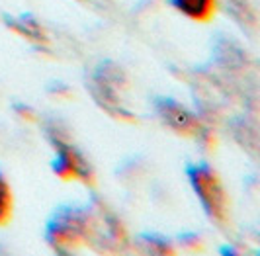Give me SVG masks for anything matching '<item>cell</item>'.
Segmentation results:
<instances>
[{"label":"cell","instance_id":"cell-1","mask_svg":"<svg viewBox=\"0 0 260 256\" xmlns=\"http://www.w3.org/2000/svg\"><path fill=\"white\" fill-rule=\"evenodd\" d=\"M96 231V219L92 217L90 207L61 205L53 211L45 225V239L57 250H69L73 244L90 239Z\"/></svg>","mask_w":260,"mask_h":256},{"label":"cell","instance_id":"cell-2","mask_svg":"<svg viewBox=\"0 0 260 256\" xmlns=\"http://www.w3.org/2000/svg\"><path fill=\"white\" fill-rule=\"evenodd\" d=\"M127 78L121 67L114 61H102L94 67L90 77L86 78V88L90 90L92 98L100 108H104L114 117L133 119V114L123 106L121 88L125 86Z\"/></svg>","mask_w":260,"mask_h":256},{"label":"cell","instance_id":"cell-3","mask_svg":"<svg viewBox=\"0 0 260 256\" xmlns=\"http://www.w3.org/2000/svg\"><path fill=\"white\" fill-rule=\"evenodd\" d=\"M186 176L204 207L206 215L217 225H225L229 200H227V192L223 188L217 172L208 163H190L186 165Z\"/></svg>","mask_w":260,"mask_h":256},{"label":"cell","instance_id":"cell-4","mask_svg":"<svg viewBox=\"0 0 260 256\" xmlns=\"http://www.w3.org/2000/svg\"><path fill=\"white\" fill-rule=\"evenodd\" d=\"M47 139L55 147V158L51 163V168L55 174H59L61 178H77L82 182H90L92 180V168L86 161V156L78 151L75 145H71L63 129L59 127L55 121L45 125Z\"/></svg>","mask_w":260,"mask_h":256},{"label":"cell","instance_id":"cell-5","mask_svg":"<svg viewBox=\"0 0 260 256\" xmlns=\"http://www.w3.org/2000/svg\"><path fill=\"white\" fill-rule=\"evenodd\" d=\"M158 119L176 133H200V119L194 112H190L186 106L176 102L169 96H156L153 100Z\"/></svg>","mask_w":260,"mask_h":256},{"label":"cell","instance_id":"cell-6","mask_svg":"<svg viewBox=\"0 0 260 256\" xmlns=\"http://www.w3.org/2000/svg\"><path fill=\"white\" fill-rule=\"evenodd\" d=\"M213 63L223 71H243L247 69V51L227 36H217L213 41Z\"/></svg>","mask_w":260,"mask_h":256},{"label":"cell","instance_id":"cell-7","mask_svg":"<svg viewBox=\"0 0 260 256\" xmlns=\"http://www.w3.org/2000/svg\"><path fill=\"white\" fill-rule=\"evenodd\" d=\"M221 6L243 29H247V31L256 29L258 16H256V8L252 6L250 0H221Z\"/></svg>","mask_w":260,"mask_h":256},{"label":"cell","instance_id":"cell-8","mask_svg":"<svg viewBox=\"0 0 260 256\" xmlns=\"http://www.w3.org/2000/svg\"><path fill=\"white\" fill-rule=\"evenodd\" d=\"M6 20V26H10L14 31H18L20 36L31 39L36 43H45L47 36H45V29L41 27L39 20L34 14H20V16H4Z\"/></svg>","mask_w":260,"mask_h":256},{"label":"cell","instance_id":"cell-9","mask_svg":"<svg viewBox=\"0 0 260 256\" xmlns=\"http://www.w3.org/2000/svg\"><path fill=\"white\" fill-rule=\"evenodd\" d=\"M169 2L174 10L198 22L209 20L215 10V0H169Z\"/></svg>","mask_w":260,"mask_h":256},{"label":"cell","instance_id":"cell-10","mask_svg":"<svg viewBox=\"0 0 260 256\" xmlns=\"http://www.w3.org/2000/svg\"><path fill=\"white\" fill-rule=\"evenodd\" d=\"M231 129H233L235 139L241 143L245 149L256 151V143H258V135H256V127L254 123L247 119V117H237L231 121Z\"/></svg>","mask_w":260,"mask_h":256},{"label":"cell","instance_id":"cell-11","mask_svg":"<svg viewBox=\"0 0 260 256\" xmlns=\"http://www.w3.org/2000/svg\"><path fill=\"white\" fill-rule=\"evenodd\" d=\"M10 215H12V190L4 174L0 172V225H4Z\"/></svg>","mask_w":260,"mask_h":256},{"label":"cell","instance_id":"cell-12","mask_svg":"<svg viewBox=\"0 0 260 256\" xmlns=\"http://www.w3.org/2000/svg\"><path fill=\"white\" fill-rule=\"evenodd\" d=\"M139 243L147 246V250L151 252H172V246L170 241L162 235H156V233H143L139 235Z\"/></svg>","mask_w":260,"mask_h":256},{"label":"cell","instance_id":"cell-13","mask_svg":"<svg viewBox=\"0 0 260 256\" xmlns=\"http://www.w3.org/2000/svg\"><path fill=\"white\" fill-rule=\"evenodd\" d=\"M84 2L86 6H92V8H110L112 6V0H80Z\"/></svg>","mask_w":260,"mask_h":256}]
</instances>
